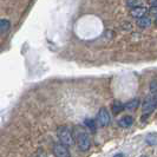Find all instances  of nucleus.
Listing matches in <instances>:
<instances>
[{
    "label": "nucleus",
    "mask_w": 157,
    "mask_h": 157,
    "mask_svg": "<svg viewBox=\"0 0 157 157\" xmlns=\"http://www.w3.org/2000/svg\"><path fill=\"white\" fill-rule=\"evenodd\" d=\"M57 136H58L59 141L62 142V143H64L65 145H67V147L73 145V143H75V138H73L72 131H71L67 126H64V125L59 126L57 129Z\"/></svg>",
    "instance_id": "1"
},
{
    "label": "nucleus",
    "mask_w": 157,
    "mask_h": 157,
    "mask_svg": "<svg viewBox=\"0 0 157 157\" xmlns=\"http://www.w3.org/2000/svg\"><path fill=\"white\" fill-rule=\"evenodd\" d=\"M149 97L145 98V101L142 105V110H143V115H150L152 111L157 108V92H152Z\"/></svg>",
    "instance_id": "2"
},
{
    "label": "nucleus",
    "mask_w": 157,
    "mask_h": 157,
    "mask_svg": "<svg viewBox=\"0 0 157 157\" xmlns=\"http://www.w3.org/2000/svg\"><path fill=\"white\" fill-rule=\"evenodd\" d=\"M76 142H77V145L82 151H87L91 147V141H90V137L87 136L86 132L84 131H80L76 134Z\"/></svg>",
    "instance_id": "3"
},
{
    "label": "nucleus",
    "mask_w": 157,
    "mask_h": 157,
    "mask_svg": "<svg viewBox=\"0 0 157 157\" xmlns=\"http://www.w3.org/2000/svg\"><path fill=\"white\" fill-rule=\"evenodd\" d=\"M97 123L101 126H106L110 124V115L105 108H102L97 113Z\"/></svg>",
    "instance_id": "4"
},
{
    "label": "nucleus",
    "mask_w": 157,
    "mask_h": 157,
    "mask_svg": "<svg viewBox=\"0 0 157 157\" xmlns=\"http://www.w3.org/2000/svg\"><path fill=\"white\" fill-rule=\"evenodd\" d=\"M53 152L57 157H69L70 156V152L67 149V145H65L64 143H57L53 147Z\"/></svg>",
    "instance_id": "5"
},
{
    "label": "nucleus",
    "mask_w": 157,
    "mask_h": 157,
    "mask_svg": "<svg viewBox=\"0 0 157 157\" xmlns=\"http://www.w3.org/2000/svg\"><path fill=\"white\" fill-rule=\"evenodd\" d=\"M147 13H148V8L144 7V6H136V7L131 8V11H130L131 17H134L136 19H138L141 17H144Z\"/></svg>",
    "instance_id": "6"
},
{
    "label": "nucleus",
    "mask_w": 157,
    "mask_h": 157,
    "mask_svg": "<svg viewBox=\"0 0 157 157\" xmlns=\"http://www.w3.org/2000/svg\"><path fill=\"white\" fill-rule=\"evenodd\" d=\"M118 124L122 128H129V126H131L134 124V118L131 116H124V117H122L118 121Z\"/></svg>",
    "instance_id": "7"
},
{
    "label": "nucleus",
    "mask_w": 157,
    "mask_h": 157,
    "mask_svg": "<svg viewBox=\"0 0 157 157\" xmlns=\"http://www.w3.org/2000/svg\"><path fill=\"white\" fill-rule=\"evenodd\" d=\"M137 26L141 27V29H147V27L151 26V19H150L149 17L145 16L141 17V18L137 19Z\"/></svg>",
    "instance_id": "8"
},
{
    "label": "nucleus",
    "mask_w": 157,
    "mask_h": 157,
    "mask_svg": "<svg viewBox=\"0 0 157 157\" xmlns=\"http://www.w3.org/2000/svg\"><path fill=\"white\" fill-rule=\"evenodd\" d=\"M138 105H140V99L135 98V99H131V101H129V102L126 103L125 105H124V109L128 111H134L138 108Z\"/></svg>",
    "instance_id": "9"
},
{
    "label": "nucleus",
    "mask_w": 157,
    "mask_h": 157,
    "mask_svg": "<svg viewBox=\"0 0 157 157\" xmlns=\"http://www.w3.org/2000/svg\"><path fill=\"white\" fill-rule=\"evenodd\" d=\"M10 29V21L6 19H0V36L8 31Z\"/></svg>",
    "instance_id": "10"
},
{
    "label": "nucleus",
    "mask_w": 157,
    "mask_h": 157,
    "mask_svg": "<svg viewBox=\"0 0 157 157\" xmlns=\"http://www.w3.org/2000/svg\"><path fill=\"white\" fill-rule=\"evenodd\" d=\"M123 109H124V105L119 102V101H115V102L112 103V111H113L115 115L119 113Z\"/></svg>",
    "instance_id": "11"
},
{
    "label": "nucleus",
    "mask_w": 157,
    "mask_h": 157,
    "mask_svg": "<svg viewBox=\"0 0 157 157\" xmlns=\"http://www.w3.org/2000/svg\"><path fill=\"white\" fill-rule=\"evenodd\" d=\"M84 125L86 126L90 131H92V132L96 131V122H94V119H91V118H86V119L84 121Z\"/></svg>",
    "instance_id": "12"
},
{
    "label": "nucleus",
    "mask_w": 157,
    "mask_h": 157,
    "mask_svg": "<svg viewBox=\"0 0 157 157\" xmlns=\"http://www.w3.org/2000/svg\"><path fill=\"white\" fill-rule=\"evenodd\" d=\"M141 4V0H126V5L129 7H136Z\"/></svg>",
    "instance_id": "13"
},
{
    "label": "nucleus",
    "mask_w": 157,
    "mask_h": 157,
    "mask_svg": "<svg viewBox=\"0 0 157 157\" xmlns=\"http://www.w3.org/2000/svg\"><path fill=\"white\" fill-rule=\"evenodd\" d=\"M148 12H149L151 16H154V17H156V18H157V5H156V6H152V7L150 8Z\"/></svg>",
    "instance_id": "14"
},
{
    "label": "nucleus",
    "mask_w": 157,
    "mask_h": 157,
    "mask_svg": "<svg viewBox=\"0 0 157 157\" xmlns=\"http://www.w3.org/2000/svg\"><path fill=\"white\" fill-rule=\"evenodd\" d=\"M150 89H151V91H152V92H156V90H157V82H152V83H151V86H150Z\"/></svg>",
    "instance_id": "15"
},
{
    "label": "nucleus",
    "mask_w": 157,
    "mask_h": 157,
    "mask_svg": "<svg viewBox=\"0 0 157 157\" xmlns=\"http://www.w3.org/2000/svg\"><path fill=\"white\" fill-rule=\"evenodd\" d=\"M149 1V4L151 6H156L157 5V0H148Z\"/></svg>",
    "instance_id": "16"
},
{
    "label": "nucleus",
    "mask_w": 157,
    "mask_h": 157,
    "mask_svg": "<svg viewBox=\"0 0 157 157\" xmlns=\"http://www.w3.org/2000/svg\"><path fill=\"white\" fill-rule=\"evenodd\" d=\"M155 23H156V25H157V18H156V21H155Z\"/></svg>",
    "instance_id": "17"
}]
</instances>
